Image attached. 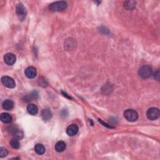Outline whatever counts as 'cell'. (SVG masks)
<instances>
[{
  "label": "cell",
  "instance_id": "obj_1",
  "mask_svg": "<svg viewBox=\"0 0 160 160\" xmlns=\"http://www.w3.org/2000/svg\"><path fill=\"white\" fill-rule=\"evenodd\" d=\"M68 6V4L66 2L61 1H57L54 2L52 4H51L49 6V10L53 11V12H58V11H63Z\"/></svg>",
  "mask_w": 160,
  "mask_h": 160
},
{
  "label": "cell",
  "instance_id": "obj_2",
  "mask_svg": "<svg viewBox=\"0 0 160 160\" xmlns=\"http://www.w3.org/2000/svg\"><path fill=\"white\" fill-rule=\"evenodd\" d=\"M139 75L143 79H146L150 78L153 74V70L150 66H143L139 69Z\"/></svg>",
  "mask_w": 160,
  "mask_h": 160
},
{
  "label": "cell",
  "instance_id": "obj_3",
  "mask_svg": "<svg viewBox=\"0 0 160 160\" xmlns=\"http://www.w3.org/2000/svg\"><path fill=\"white\" fill-rule=\"evenodd\" d=\"M124 116L128 122H134L138 119V114L135 110H127L124 112Z\"/></svg>",
  "mask_w": 160,
  "mask_h": 160
},
{
  "label": "cell",
  "instance_id": "obj_4",
  "mask_svg": "<svg viewBox=\"0 0 160 160\" xmlns=\"http://www.w3.org/2000/svg\"><path fill=\"white\" fill-rule=\"evenodd\" d=\"M16 11L18 15V17L20 21H23L25 19L27 14V11L26 8L22 3H19L16 5Z\"/></svg>",
  "mask_w": 160,
  "mask_h": 160
},
{
  "label": "cell",
  "instance_id": "obj_5",
  "mask_svg": "<svg viewBox=\"0 0 160 160\" xmlns=\"http://www.w3.org/2000/svg\"><path fill=\"white\" fill-rule=\"evenodd\" d=\"M159 110L157 108H151L150 109H148V110L146 112V116L148 117V118L151 121L157 119L159 117Z\"/></svg>",
  "mask_w": 160,
  "mask_h": 160
},
{
  "label": "cell",
  "instance_id": "obj_6",
  "mask_svg": "<svg viewBox=\"0 0 160 160\" xmlns=\"http://www.w3.org/2000/svg\"><path fill=\"white\" fill-rule=\"evenodd\" d=\"M1 82L6 87L8 88H14L16 87V83H15L14 80L10 76H3L1 78Z\"/></svg>",
  "mask_w": 160,
  "mask_h": 160
},
{
  "label": "cell",
  "instance_id": "obj_7",
  "mask_svg": "<svg viewBox=\"0 0 160 160\" xmlns=\"http://www.w3.org/2000/svg\"><path fill=\"white\" fill-rule=\"evenodd\" d=\"M16 56L13 53H7L4 56V61L6 65L9 66L13 65L16 62Z\"/></svg>",
  "mask_w": 160,
  "mask_h": 160
},
{
  "label": "cell",
  "instance_id": "obj_8",
  "mask_svg": "<svg viewBox=\"0 0 160 160\" xmlns=\"http://www.w3.org/2000/svg\"><path fill=\"white\" fill-rule=\"evenodd\" d=\"M78 127L75 124H70V125L66 129V133L70 136H73L76 135L78 132Z\"/></svg>",
  "mask_w": 160,
  "mask_h": 160
},
{
  "label": "cell",
  "instance_id": "obj_9",
  "mask_svg": "<svg viewBox=\"0 0 160 160\" xmlns=\"http://www.w3.org/2000/svg\"><path fill=\"white\" fill-rule=\"evenodd\" d=\"M25 73L27 78H28L30 79H33L36 76L37 72H36V68L32 67V66H30V67L27 68L25 69Z\"/></svg>",
  "mask_w": 160,
  "mask_h": 160
},
{
  "label": "cell",
  "instance_id": "obj_10",
  "mask_svg": "<svg viewBox=\"0 0 160 160\" xmlns=\"http://www.w3.org/2000/svg\"><path fill=\"white\" fill-rule=\"evenodd\" d=\"M2 107L5 110H11L14 107V103L10 100H6L2 103Z\"/></svg>",
  "mask_w": 160,
  "mask_h": 160
},
{
  "label": "cell",
  "instance_id": "obj_11",
  "mask_svg": "<svg viewBox=\"0 0 160 160\" xmlns=\"http://www.w3.org/2000/svg\"><path fill=\"white\" fill-rule=\"evenodd\" d=\"M41 117L44 121H48L49 119L52 118V113L49 109H44V110L41 111Z\"/></svg>",
  "mask_w": 160,
  "mask_h": 160
},
{
  "label": "cell",
  "instance_id": "obj_12",
  "mask_svg": "<svg viewBox=\"0 0 160 160\" xmlns=\"http://www.w3.org/2000/svg\"><path fill=\"white\" fill-rule=\"evenodd\" d=\"M27 110L28 112L32 115H36L38 112V109L36 105L34 104H30L27 106Z\"/></svg>",
  "mask_w": 160,
  "mask_h": 160
},
{
  "label": "cell",
  "instance_id": "obj_13",
  "mask_svg": "<svg viewBox=\"0 0 160 160\" xmlns=\"http://www.w3.org/2000/svg\"><path fill=\"white\" fill-rule=\"evenodd\" d=\"M54 148H55V150L57 152H60H60H63L65 150L66 148V143L63 141H58L55 144V147Z\"/></svg>",
  "mask_w": 160,
  "mask_h": 160
},
{
  "label": "cell",
  "instance_id": "obj_14",
  "mask_svg": "<svg viewBox=\"0 0 160 160\" xmlns=\"http://www.w3.org/2000/svg\"><path fill=\"white\" fill-rule=\"evenodd\" d=\"M34 151L39 155H42L45 153V148L42 144H37L34 146Z\"/></svg>",
  "mask_w": 160,
  "mask_h": 160
},
{
  "label": "cell",
  "instance_id": "obj_15",
  "mask_svg": "<svg viewBox=\"0 0 160 160\" xmlns=\"http://www.w3.org/2000/svg\"><path fill=\"white\" fill-rule=\"evenodd\" d=\"M0 118H1V122L4 123H10L11 122V120H12V118H11L10 115L6 113H2Z\"/></svg>",
  "mask_w": 160,
  "mask_h": 160
},
{
  "label": "cell",
  "instance_id": "obj_16",
  "mask_svg": "<svg viewBox=\"0 0 160 160\" xmlns=\"http://www.w3.org/2000/svg\"><path fill=\"white\" fill-rule=\"evenodd\" d=\"M10 144H11V146L13 148H14V149H18V148H19V147H20V143H19V139L15 138L11 140Z\"/></svg>",
  "mask_w": 160,
  "mask_h": 160
},
{
  "label": "cell",
  "instance_id": "obj_17",
  "mask_svg": "<svg viewBox=\"0 0 160 160\" xmlns=\"http://www.w3.org/2000/svg\"><path fill=\"white\" fill-rule=\"evenodd\" d=\"M124 7H126V8L128 10H133L136 6V2L133 1H126L124 3Z\"/></svg>",
  "mask_w": 160,
  "mask_h": 160
},
{
  "label": "cell",
  "instance_id": "obj_18",
  "mask_svg": "<svg viewBox=\"0 0 160 160\" xmlns=\"http://www.w3.org/2000/svg\"><path fill=\"white\" fill-rule=\"evenodd\" d=\"M8 154V151L5 148H0V157L4 158L6 157V156Z\"/></svg>",
  "mask_w": 160,
  "mask_h": 160
},
{
  "label": "cell",
  "instance_id": "obj_19",
  "mask_svg": "<svg viewBox=\"0 0 160 160\" xmlns=\"http://www.w3.org/2000/svg\"><path fill=\"white\" fill-rule=\"evenodd\" d=\"M99 122H100V123H102L104 126H106V127H108V128H113V127H112V126H109L108 124H106V123H104V122H103L102 121H101V119H99Z\"/></svg>",
  "mask_w": 160,
  "mask_h": 160
}]
</instances>
